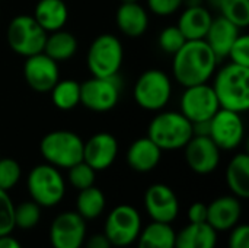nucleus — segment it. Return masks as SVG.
Masks as SVG:
<instances>
[{"instance_id":"f257e3e1","label":"nucleus","mask_w":249,"mask_h":248,"mask_svg":"<svg viewBox=\"0 0 249 248\" xmlns=\"http://www.w3.org/2000/svg\"><path fill=\"white\" fill-rule=\"evenodd\" d=\"M172 57L174 77L184 88L207 83L219 61L204 39L187 41Z\"/></svg>"},{"instance_id":"f03ea898","label":"nucleus","mask_w":249,"mask_h":248,"mask_svg":"<svg viewBox=\"0 0 249 248\" xmlns=\"http://www.w3.org/2000/svg\"><path fill=\"white\" fill-rule=\"evenodd\" d=\"M220 108L245 113L249 110V67L229 63L214 76L212 85Z\"/></svg>"},{"instance_id":"7ed1b4c3","label":"nucleus","mask_w":249,"mask_h":248,"mask_svg":"<svg viewBox=\"0 0 249 248\" xmlns=\"http://www.w3.org/2000/svg\"><path fill=\"white\" fill-rule=\"evenodd\" d=\"M194 136L193 124L179 111L159 113L147 127V137L160 151L182 149Z\"/></svg>"},{"instance_id":"20e7f679","label":"nucleus","mask_w":249,"mask_h":248,"mask_svg":"<svg viewBox=\"0 0 249 248\" xmlns=\"http://www.w3.org/2000/svg\"><path fill=\"white\" fill-rule=\"evenodd\" d=\"M85 140L70 130H53L39 142V152L47 164L55 168L69 170L83 161Z\"/></svg>"},{"instance_id":"39448f33","label":"nucleus","mask_w":249,"mask_h":248,"mask_svg":"<svg viewBox=\"0 0 249 248\" xmlns=\"http://www.w3.org/2000/svg\"><path fill=\"white\" fill-rule=\"evenodd\" d=\"M124 48L118 37L112 34L98 35L89 45L86 64L92 76L111 77L118 76L123 66Z\"/></svg>"},{"instance_id":"423d86ee","label":"nucleus","mask_w":249,"mask_h":248,"mask_svg":"<svg viewBox=\"0 0 249 248\" xmlns=\"http://www.w3.org/2000/svg\"><path fill=\"white\" fill-rule=\"evenodd\" d=\"M31 199L41 208L58 205L66 194V183L58 168L41 164L31 170L26 181Z\"/></svg>"},{"instance_id":"0eeeda50","label":"nucleus","mask_w":249,"mask_h":248,"mask_svg":"<svg viewBox=\"0 0 249 248\" xmlns=\"http://www.w3.org/2000/svg\"><path fill=\"white\" fill-rule=\"evenodd\" d=\"M133 96L136 104L146 111L163 110L172 96V82L160 69L143 72L134 83Z\"/></svg>"},{"instance_id":"6e6552de","label":"nucleus","mask_w":249,"mask_h":248,"mask_svg":"<svg viewBox=\"0 0 249 248\" xmlns=\"http://www.w3.org/2000/svg\"><path fill=\"white\" fill-rule=\"evenodd\" d=\"M47 32L29 15H18L7 25V44L13 53L29 57L42 53L47 39Z\"/></svg>"},{"instance_id":"1a4fd4ad","label":"nucleus","mask_w":249,"mask_h":248,"mask_svg":"<svg viewBox=\"0 0 249 248\" xmlns=\"http://www.w3.org/2000/svg\"><path fill=\"white\" fill-rule=\"evenodd\" d=\"M121 96V83L118 76L98 77L80 83V104L93 113H108L117 107Z\"/></svg>"},{"instance_id":"9d476101","label":"nucleus","mask_w":249,"mask_h":248,"mask_svg":"<svg viewBox=\"0 0 249 248\" xmlns=\"http://www.w3.org/2000/svg\"><path fill=\"white\" fill-rule=\"evenodd\" d=\"M142 231V218L136 208L120 205L114 208L104 227V234L115 247H127L133 244Z\"/></svg>"},{"instance_id":"9b49d317","label":"nucleus","mask_w":249,"mask_h":248,"mask_svg":"<svg viewBox=\"0 0 249 248\" xmlns=\"http://www.w3.org/2000/svg\"><path fill=\"white\" fill-rule=\"evenodd\" d=\"M220 110L217 96L209 83H200L185 88L181 96V114L191 124L209 121Z\"/></svg>"},{"instance_id":"f8f14e48","label":"nucleus","mask_w":249,"mask_h":248,"mask_svg":"<svg viewBox=\"0 0 249 248\" xmlns=\"http://www.w3.org/2000/svg\"><path fill=\"white\" fill-rule=\"evenodd\" d=\"M209 137L220 151L236 149L245 137V124L241 113L220 108L209 121Z\"/></svg>"},{"instance_id":"ddd939ff","label":"nucleus","mask_w":249,"mask_h":248,"mask_svg":"<svg viewBox=\"0 0 249 248\" xmlns=\"http://www.w3.org/2000/svg\"><path fill=\"white\" fill-rule=\"evenodd\" d=\"M86 238V221L77 212L57 215L50 227L53 248H80Z\"/></svg>"},{"instance_id":"4468645a","label":"nucleus","mask_w":249,"mask_h":248,"mask_svg":"<svg viewBox=\"0 0 249 248\" xmlns=\"http://www.w3.org/2000/svg\"><path fill=\"white\" fill-rule=\"evenodd\" d=\"M23 77L28 86L35 92H50L60 80L58 63L45 53L26 57L23 63Z\"/></svg>"},{"instance_id":"2eb2a0df","label":"nucleus","mask_w":249,"mask_h":248,"mask_svg":"<svg viewBox=\"0 0 249 248\" xmlns=\"http://www.w3.org/2000/svg\"><path fill=\"white\" fill-rule=\"evenodd\" d=\"M184 151L185 162L196 174H212L220 164V149L209 136L194 134Z\"/></svg>"},{"instance_id":"dca6fc26","label":"nucleus","mask_w":249,"mask_h":248,"mask_svg":"<svg viewBox=\"0 0 249 248\" xmlns=\"http://www.w3.org/2000/svg\"><path fill=\"white\" fill-rule=\"evenodd\" d=\"M144 208L153 222L171 224L179 212V200L166 184H153L144 193Z\"/></svg>"},{"instance_id":"f3484780","label":"nucleus","mask_w":249,"mask_h":248,"mask_svg":"<svg viewBox=\"0 0 249 248\" xmlns=\"http://www.w3.org/2000/svg\"><path fill=\"white\" fill-rule=\"evenodd\" d=\"M118 155V140L114 134L99 132L83 143V161L96 172L109 168Z\"/></svg>"},{"instance_id":"a211bd4d","label":"nucleus","mask_w":249,"mask_h":248,"mask_svg":"<svg viewBox=\"0 0 249 248\" xmlns=\"http://www.w3.org/2000/svg\"><path fill=\"white\" fill-rule=\"evenodd\" d=\"M242 215L241 200L236 196H222L207 205V224L216 231H231Z\"/></svg>"},{"instance_id":"6ab92c4d","label":"nucleus","mask_w":249,"mask_h":248,"mask_svg":"<svg viewBox=\"0 0 249 248\" xmlns=\"http://www.w3.org/2000/svg\"><path fill=\"white\" fill-rule=\"evenodd\" d=\"M239 34H241V29L236 25H233L231 20L219 15L217 18H213L209 26V31L204 37V41L212 48L216 58L222 60L228 57V53L232 44L235 42V39L239 37Z\"/></svg>"},{"instance_id":"aec40b11","label":"nucleus","mask_w":249,"mask_h":248,"mask_svg":"<svg viewBox=\"0 0 249 248\" xmlns=\"http://www.w3.org/2000/svg\"><path fill=\"white\" fill-rule=\"evenodd\" d=\"M162 158V151L147 136L136 139L127 149L125 161L136 172L153 171Z\"/></svg>"},{"instance_id":"412c9836","label":"nucleus","mask_w":249,"mask_h":248,"mask_svg":"<svg viewBox=\"0 0 249 248\" xmlns=\"http://www.w3.org/2000/svg\"><path fill=\"white\" fill-rule=\"evenodd\" d=\"M115 23L125 37L139 38L149 28V15L139 1L121 3L115 13Z\"/></svg>"},{"instance_id":"4be33fe9","label":"nucleus","mask_w":249,"mask_h":248,"mask_svg":"<svg viewBox=\"0 0 249 248\" xmlns=\"http://www.w3.org/2000/svg\"><path fill=\"white\" fill-rule=\"evenodd\" d=\"M212 20L213 16L204 4L185 7L178 19L177 26L179 28V31L182 32L187 41L204 39Z\"/></svg>"},{"instance_id":"5701e85b","label":"nucleus","mask_w":249,"mask_h":248,"mask_svg":"<svg viewBox=\"0 0 249 248\" xmlns=\"http://www.w3.org/2000/svg\"><path fill=\"white\" fill-rule=\"evenodd\" d=\"M34 19L47 32L63 29L69 19V9L64 0H39L34 9Z\"/></svg>"},{"instance_id":"b1692460","label":"nucleus","mask_w":249,"mask_h":248,"mask_svg":"<svg viewBox=\"0 0 249 248\" xmlns=\"http://www.w3.org/2000/svg\"><path fill=\"white\" fill-rule=\"evenodd\" d=\"M217 232L207 224H188L175 238V248H216Z\"/></svg>"},{"instance_id":"393cba45","label":"nucleus","mask_w":249,"mask_h":248,"mask_svg":"<svg viewBox=\"0 0 249 248\" xmlns=\"http://www.w3.org/2000/svg\"><path fill=\"white\" fill-rule=\"evenodd\" d=\"M226 183L229 190L238 199L249 197V156L241 152L236 153L226 170Z\"/></svg>"},{"instance_id":"a878e982","label":"nucleus","mask_w":249,"mask_h":248,"mask_svg":"<svg viewBox=\"0 0 249 248\" xmlns=\"http://www.w3.org/2000/svg\"><path fill=\"white\" fill-rule=\"evenodd\" d=\"M77 47H79L77 39L71 32L58 29L47 35L42 53H45L48 57L60 63V61L70 60L76 54Z\"/></svg>"},{"instance_id":"bb28decb","label":"nucleus","mask_w":249,"mask_h":248,"mask_svg":"<svg viewBox=\"0 0 249 248\" xmlns=\"http://www.w3.org/2000/svg\"><path fill=\"white\" fill-rule=\"evenodd\" d=\"M177 234L171 224L152 222L137 237V248H175Z\"/></svg>"},{"instance_id":"cd10ccee","label":"nucleus","mask_w":249,"mask_h":248,"mask_svg":"<svg viewBox=\"0 0 249 248\" xmlns=\"http://www.w3.org/2000/svg\"><path fill=\"white\" fill-rule=\"evenodd\" d=\"M55 108L70 111L80 104V83L73 79H60L50 91Z\"/></svg>"},{"instance_id":"c85d7f7f","label":"nucleus","mask_w":249,"mask_h":248,"mask_svg":"<svg viewBox=\"0 0 249 248\" xmlns=\"http://www.w3.org/2000/svg\"><path fill=\"white\" fill-rule=\"evenodd\" d=\"M107 200L101 189L92 186L83 190H79V196L76 200L77 206V213L85 219V221H92L96 219L105 209Z\"/></svg>"},{"instance_id":"c756f323","label":"nucleus","mask_w":249,"mask_h":248,"mask_svg":"<svg viewBox=\"0 0 249 248\" xmlns=\"http://www.w3.org/2000/svg\"><path fill=\"white\" fill-rule=\"evenodd\" d=\"M220 16L231 20L239 29L249 25V0H207Z\"/></svg>"},{"instance_id":"7c9ffc66","label":"nucleus","mask_w":249,"mask_h":248,"mask_svg":"<svg viewBox=\"0 0 249 248\" xmlns=\"http://www.w3.org/2000/svg\"><path fill=\"white\" fill-rule=\"evenodd\" d=\"M41 219V206L34 200L22 202L15 206V227L20 229H32Z\"/></svg>"},{"instance_id":"2f4dec72","label":"nucleus","mask_w":249,"mask_h":248,"mask_svg":"<svg viewBox=\"0 0 249 248\" xmlns=\"http://www.w3.org/2000/svg\"><path fill=\"white\" fill-rule=\"evenodd\" d=\"M69 183L77 189V190H83V189H88V187H92L95 186V178H96V171L89 167L85 161H80L77 162L76 165L70 167L69 170Z\"/></svg>"},{"instance_id":"473e14b6","label":"nucleus","mask_w":249,"mask_h":248,"mask_svg":"<svg viewBox=\"0 0 249 248\" xmlns=\"http://www.w3.org/2000/svg\"><path fill=\"white\" fill-rule=\"evenodd\" d=\"M185 42H187V39H185V37L182 35V32L179 31V28L177 25L163 28L160 31L159 37H158L159 48L165 54H171V56H174Z\"/></svg>"},{"instance_id":"72a5a7b5","label":"nucleus","mask_w":249,"mask_h":248,"mask_svg":"<svg viewBox=\"0 0 249 248\" xmlns=\"http://www.w3.org/2000/svg\"><path fill=\"white\" fill-rule=\"evenodd\" d=\"M22 175L20 165L12 158H0V189L9 191L13 189Z\"/></svg>"},{"instance_id":"f704fd0d","label":"nucleus","mask_w":249,"mask_h":248,"mask_svg":"<svg viewBox=\"0 0 249 248\" xmlns=\"http://www.w3.org/2000/svg\"><path fill=\"white\" fill-rule=\"evenodd\" d=\"M15 229V205L7 191L0 189V237Z\"/></svg>"},{"instance_id":"c9c22d12","label":"nucleus","mask_w":249,"mask_h":248,"mask_svg":"<svg viewBox=\"0 0 249 248\" xmlns=\"http://www.w3.org/2000/svg\"><path fill=\"white\" fill-rule=\"evenodd\" d=\"M228 57L231 58V63L249 67V37L245 34H239V37L232 44Z\"/></svg>"},{"instance_id":"e433bc0d","label":"nucleus","mask_w":249,"mask_h":248,"mask_svg":"<svg viewBox=\"0 0 249 248\" xmlns=\"http://www.w3.org/2000/svg\"><path fill=\"white\" fill-rule=\"evenodd\" d=\"M147 7L158 16H171L182 7V0H147Z\"/></svg>"},{"instance_id":"4c0bfd02","label":"nucleus","mask_w":249,"mask_h":248,"mask_svg":"<svg viewBox=\"0 0 249 248\" xmlns=\"http://www.w3.org/2000/svg\"><path fill=\"white\" fill-rule=\"evenodd\" d=\"M229 248H249V227L242 224L232 228L229 237Z\"/></svg>"},{"instance_id":"58836bf2","label":"nucleus","mask_w":249,"mask_h":248,"mask_svg":"<svg viewBox=\"0 0 249 248\" xmlns=\"http://www.w3.org/2000/svg\"><path fill=\"white\" fill-rule=\"evenodd\" d=\"M188 221L191 224L207 222V205L203 202H196L188 209Z\"/></svg>"},{"instance_id":"ea45409f","label":"nucleus","mask_w":249,"mask_h":248,"mask_svg":"<svg viewBox=\"0 0 249 248\" xmlns=\"http://www.w3.org/2000/svg\"><path fill=\"white\" fill-rule=\"evenodd\" d=\"M112 244L109 243V240L107 238L105 234H96L92 235L88 243H86V248H111Z\"/></svg>"},{"instance_id":"a19ab883","label":"nucleus","mask_w":249,"mask_h":248,"mask_svg":"<svg viewBox=\"0 0 249 248\" xmlns=\"http://www.w3.org/2000/svg\"><path fill=\"white\" fill-rule=\"evenodd\" d=\"M0 248H22V247H20L19 241H18L16 238L10 237V234H9V235H3V237H0Z\"/></svg>"},{"instance_id":"79ce46f5","label":"nucleus","mask_w":249,"mask_h":248,"mask_svg":"<svg viewBox=\"0 0 249 248\" xmlns=\"http://www.w3.org/2000/svg\"><path fill=\"white\" fill-rule=\"evenodd\" d=\"M204 0H182V6L185 7H194V6H203Z\"/></svg>"},{"instance_id":"37998d69","label":"nucleus","mask_w":249,"mask_h":248,"mask_svg":"<svg viewBox=\"0 0 249 248\" xmlns=\"http://www.w3.org/2000/svg\"><path fill=\"white\" fill-rule=\"evenodd\" d=\"M133 1H139V0H121V3H133Z\"/></svg>"}]
</instances>
